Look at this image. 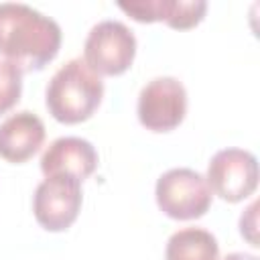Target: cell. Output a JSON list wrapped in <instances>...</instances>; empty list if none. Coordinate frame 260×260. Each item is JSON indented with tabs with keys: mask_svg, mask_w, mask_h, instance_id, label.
I'll list each match as a JSON object with an SVG mask.
<instances>
[{
	"mask_svg": "<svg viewBox=\"0 0 260 260\" xmlns=\"http://www.w3.org/2000/svg\"><path fill=\"white\" fill-rule=\"evenodd\" d=\"M223 260H258V258L254 254H248V252H232Z\"/></svg>",
	"mask_w": 260,
	"mask_h": 260,
	"instance_id": "cell-14",
	"label": "cell"
},
{
	"mask_svg": "<svg viewBox=\"0 0 260 260\" xmlns=\"http://www.w3.org/2000/svg\"><path fill=\"white\" fill-rule=\"evenodd\" d=\"M187 112V91L175 77L150 79L138 95V120L152 132L177 128Z\"/></svg>",
	"mask_w": 260,
	"mask_h": 260,
	"instance_id": "cell-7",
	"label": "cell"
},
{
	"mask_svg": "<svg viewBox=\"0 0 260 260\" xmlns=\"http://www.w3.org/2000/svg\"><path fill=\"white\" fill-rule=\"evenodd\" d=\"M45 140L43 120L28 112H16L0 124V156L8 162L28 160Z\"/></svg>",
	"mask_w": 260,
	"mask_h": 260,
	"instance_id": "cell-10",
	"label": "cell"
},
{
	"mask_svg": "<svg viewBox=\"0 0 260 260\" xmlns=\"http://www.w3.org/2000/svg\"><path fill=\"white\" fill-rule=\"evenodd\" d=\"M98 167V152L93 144L79 136H61L53 140L41 156V171L45 177L71 175L79 181L87 179Z\"/></svg>",
	"mask_w": 260,
	"mask_h": 260,
	"instance_id": "cell-8",
	"label": "cell"
},
{
	"mask_svg": "<svg viewBox=\"0 0 260 260\" xmlns=\"http://www.w3.org/2000/svg\"><path fill=\"white\" fill-rule=\"evenodd\" d=\"M81 209V181L71 175H51L39 183L32 197L37 221L49 232L67 230Z\"/></svg>",
	"mask_w": 260,
	"mask_h": 260,
	"instance_id": "cell-6",
	"label": "cell"
},
{
	"mask_svg": "<svg viewBox=\"0 0 260 260\" xmlns=\"http://www.w3.org/2000/svg\"><path fill=\"white\" fill-rule=\"evenodd\" d=\"M118 6L134 20H165L173 28L195 26L207 10V2L203 0H120Z\"/></svg>",
	"mask_w": 260,
	"mask_h": 260,
	"instance_id": "cell-9",
	"label": "cell"
},
{
	"mask_svg": "<svg viewBox=\"0 0 260 260\" xmlns=\"http://www.w3.org/2000/svg\"><path fill=\"white\" fill-rule=\"evenodd\" d=\"M256 207H258V203L254 201L240 217V232H242V236H246L250 240L252 246H258V238H256Z\"/></svg>",
	"mask_w": 260,
	"mask_h": 260,
	"instance_id": "cell-13",
	"label": "cell"
},
{
	"mask_svg": "<svg viewBox=\"0 0 260 260\" xmlns=\"http://www.w3.org/2000/svg\"><path fill=\"white\" fill-rule=\"evenodd\" d=\"M165 258L167 260H219V246L211 232L203 228H183L169 238Z\"/></svg>",
	"mask_w": 260,
	"mask_h": 260,
	"instance_id": "cell-11",
	"label": "cell"
},
{
	"mask_svg": "<svg viewBox=\"0 0 260 260\" xmlns=\"http://www.w3.org/2000/svg\"><path fill=\"white\" fill-rule=\"evenodd\" d=\"M61 26L22 2H0V55L20 71H39L55 59Z\"/></svg>",
	"mask_w": 260,
	"mask_h": 260,
	"instance_id": "cell-1",
	"label": "cell"
},
{
	"mask_svg": "<svg viewBox=\"0 0 260 260\" xmlns=\"http://www.w3.org/2000/svg\"><path fill=\"white\" fill-rule=\"evenodd\" d=\"M205 181L223 201L238 203L256 191L258 160L244 148H223L211 156Z\"/></svg>",
	"mask_w": 260,
	"mask_h": 260,
	"instance_id": "cell-5",
	"label": "cell"
},
{
	"mask_svg": "<svg viewBox=\"0 0 260 260\" xmlns=\"http://www.w3.org/2000/svg\"><path fill=\"white\" fill-rule=\"evenodd\" d=\"M104 95V83L81 57L61 65L47 85V108L63 124H77L93 116Z\"/></svg>",
	"mask_w": 260,
	"mask_h": 260,
	"instance_id": "cell-2",
	"label": "cell"
},
{
	"mask_svg": "<svg viewBox=\"0 0 260 260\" xmlns=\"http://www.w3.org/2000/svg\"><path fill=\"white\" fill-rule=\"evenodd\" d=\"M136 55V37L120 20H100L91 26L85 45L83 61L98 75H120L124 73Z\"/></svg>",
	"mask_w": 260,
	"mask_h": 260,
	"instance_id": "cell-3",
	"label": "cell"
},
{
	"mask_svg": "<svg viewBox=\"0 0 260 260\" xmlns=\"http://www.w3.org/2000/svg\"><path fill=\"white\" fill-rule=\"evenodd\" d=\"M156 203L173 219L201 217L211 205V189L205 177L193 169H169L156 181Z\"/></svg>",
	"mask_w": 260,
	"mask_h": 260,
	"instance_id": "cell-4",
	"label": "cell"
},
{
	"mask_svg": "<svg viewBox=\"0 0 260 260\" xmlns=\"http://www.w3.org/2000/svg\"><path fill=\"white\" fill-rule=\"evenodd\" d=\"M22 91V71L6 61L0 59V114L8 112L18 100Z\"/></svg>",
	"mask_w": 260,
	"mask_h": 260,
	"instance_id": "cell-12",
	"label": "cell"
}]
</instances>
